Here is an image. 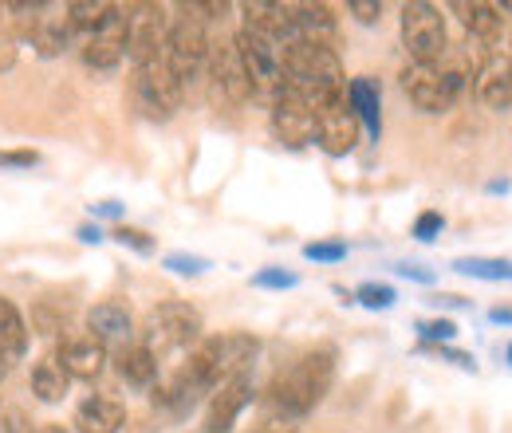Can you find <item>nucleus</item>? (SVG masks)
Wrapping results in <instances>:
<instances>
[{"instance_id":"1","label":"nucleus","mask_w":512,"mask_h":433,"mask_svg":"<svg viewBox=\"0 0 512 433\" xmlns=\"http://www.w3.org/2000/svg\"><path fill=\"white\" fill-rule=\"evenodd\" d=\"M335 363H339V351H335L331 343L312 347V351L300 355L288 371H280L268 382L260 406H264V410H276V414H288V418H296V422L308 418L323 398H327V390H331V382H335Z\"/></svg>"},{"instance_id":"2","label":"nucleus","mask_w":512,"mask_h":433,"mask_svg":"<svg viewBox=\"0 0 512 433\" xmlns=\"http://www.w3.org/2000/svg\"><path fill=\"white\" fill-rule=\"evenodd\" d=\"M284 87L300 91L312 107H323V103L347 95V67L335 48L292 40V44H284Z\"/></svg>"},{"instance_id":"3","label":"nucleus","mask_w":512,"mask_h":433,"mask_svg":"<svg viewBox=\"0 0 512 433\" xmlns=\"http://www.w3.org/2000/svg\"><path fill=\"white\" fill-rule=\"evenodd\" d=\"M201 339H205V319L193 304H182V300H166V304L150 308L138 323V343L158 363L170 351H193Z\"/></svg>"},{"instance_id":"4","label":"nucleus","mask_w":512,"mask_h":433,"mask_svg":"<svg viewBox=\"0 0 512 433\" xmlns=\"http://www.w3.org/2000/svg\"><path fill=\"white\" fill-rule=\"evenodd\" d=\"M178 16H170V28H166V44H162V63L170 67V75L190 87L193 79L201 75V67L209 60V24L193 12L190 4H178L174 8Z\"/></svg>"},{"instance_id":"5","label":"nucleus","mask_w":512,"mask_h":433,"mask_svg":"<svg viewBox=\"0 0 512 433\" xmlns=\"http://www.w3.org/2000/svg\"><path fill=\"white\" fill-rule=\"evenodd\" d=\"M398 36H402V48L410 63H442L449 52V32H446V16L438 4H426V0H410L402 4L398 12Z\"/></svg>"},{"instance_id":"6","label":"nucleus","mask_w":512,"mask_h":433,"mask_svg":"<svg viewBox=\"0 0 512 433\" xmlns=\"http://www.w3.org/2000/svg\"><path fill=\"white\" fill-rule=\"evenodd\" d=\"M402 95L422 111V115H442L457 103L465 75L457 67H442V63H406L402 67Z\"/></svg>"},{"instance_id":"7","label":"nucleus","mask_w":512,"mask_h":433,"mask_svg":"<svg viewBox=\"0 0 512 433\" xmlns=\"http://www.w3.org/2000/svg\"><path fill=\"white\" fill-rule=\"evenodd\" d=\"M130 95H134V107H138L150 123H166V119H174V111L186 103V87L170 75V67L162 63V56L150 63H142V67H134Z\"/></svg>"},{"instance_id":"8","label":"nucleus","mask_w":512,"mask_h":433,"mask_svg":"<svg viewBox=\"0 0 512 433\" xmlns=\"http://www.w3.org/2000/svg\"><path fill=\"white\" fill-rule=\"evenodd\" d=\"M233 44H237V56H241L245 71H249L253 99L272 103V95L284 87V48L272 44V40H264V36H256L249 28H241L233 36Z\"/></svg>"},{"instance_id":"9","label":"nucleus","mask_w":512,"mask_h":433,"mask_svg":"<svg viewBox=\"0 0 512 433\" xmlns=\"http://www.w3.org/2000/svg\"><path fill=\"white\" fill-rule=\"evenodd\" d=\"M268 123L280 146L288 150H304V146H316V111L312 103L292 91V87H280L268 103Z\"/></svg>"},{"instance_id":"10","label":"nucleus","mask_w":512,"mask_h":433,"mask_svg":"<svg viewBox=\"0 0 512 433\" xmlns=\"http://www.w3.org/2000/svg\"><path fill=\"white\" fill-rule=\"evenodd\" d=\"M209 95L213 103H225V107H245L253 99V83H249V71L237 56V44L233 40H217L209 44Z\"/></svg>"},{"instance_id":"11","label":"nucleus","mask_w":512,"mask_h":433,"mask_svg":"<svg viewBox=\"0 0 512 433\" xmlns=\"http://www.w3.org/2000/svg\"><path fill=\"white\" fill-rule=\"evenodd\" d=\"M316 111V146H320L327 158H347L359 150L363 142V126L355 119V111L347 107V95L343 99H331Z\"/></svg>"},{"instance_id":"12","label":"nucleus","mask_w":512,"mask_h":433,"mask_svg":"<svg viewBox=\"0 0 512 433\" xmlns=\"http://www.w3.org/2000/svg\"><path fill=\"white\" fill-rule=\"evenodd\" d=\"M170 16L162 4H127V60L134 67L158 60L166 44Z\"/></svg>"},{"instance_id":"13","label":"nucleus","mask_w":512,"mask_h":433,"mask_svg":"<svg viewBox=\"0 0 512 433\" xmlns=\"http://www.w3.org/2000/svg\"><path fill=\"white\" fill-rule=\"evenodd\" d=\"M79 52H83V63L91 71H115L119 63L127 60V8L111 4L107 20L91 36H83Z\"/></svg>"},{"instance_id":"14","label":"nucleus","mask_w":512,"mask_h":433,"mask_svg":"<svg viewBox=\"0 0 512 433\" xmlns=\"http://www.w3.org/2000/svg\"><path fill=\"white\" fill-rule=\"evenodd\" d=\"M107 355L111 351L103 343H95L87 331H64L56 351H52V359L64 367L71 382H95L99 374L107 371Z\"/></svg>"},{"instance_id":"15","label":"nucleus","mask_w":512,"mask_h":433,"mask_svg":"<svg viewBox=\"0 0 512 433\" xmlns=\"http://www.w3.org/2000/svg\"><path fill=\"white\" fill-rule=\"evenodd\" d=\"M253 402H256V386H253V378H249V374L221 382V386L209 394V402H205V422H201V430L205 433H229L233 426H237V418H241Z\"/></svg>"},{"instance_id":"16","label":"nucleus","mask_w":512,"mask_h":433,"mask_svg":"<svg viewBox=\"0 0 512 433\" xmlns=\"http://www.w3.org/2000/svg\"><path fill=\"white\" fill-rule=\"evenodd\" d=\"M87 335L95 339V343H103L107 351H123L130 343H138V323H134V315H130L127 300H99L95 308L87 311Z\"/></svg>"},{"instance_id":"17","label":"nucleus","mask_w":512,"mask_h":433,"mask_svg":"<svg viewBox=\"0 0 512 433\" xmlns=\"http://www.w3.org/2000/svg\"><path fill=\"white\" fill-rule=\"evenodd\" d=\"M473 99L485 111H509L512 107V63L505 52H489L481 56L477 71H473Z\"/></svg>"},{"instance_id":"18","label":"nucleus","mask_w":512,"mask_h":433,"mask_svg":"<svg viewBox=\"0 0 512 433\" xmlns=\"http://www.w3.org/2000/svg\"><path fill=\"white\" fill-rule=\"evenodd\" d=\"M241 16H245V28L272 40V44H292L296 40V28H292V4H276V0H249L241 4Z\"/></svg>"},{"instance_id":"19","label":"nucleus","mask_w":512,"mask_h":433,"mask_svg":"<svg viewBox=\"0 0 512 433\" xmlns=\"http://www.w3.org/2000/svg\"><path fill=\"white\" fill-rule=\"evenodd\" d=\"M123 426L127 406L107 394H87L71 414V433H123Z\"/></svg>"},{"instance_id":"20","label":"nucleus","mask_w":512,"mask_h":433,"mask_svg":"<svg viewBox=\"0 0 512 433\" xmlns=\"http://www.w3.org/2000/svg\"><path fill=\"white\" fill-rule=\"evenodd\" d=\"M457 16H461V24H465V32H469V44H481V48H497L501 44V32H505V12H501V4H485V0H473V4H465V0H457V4H449Z\"/></svg>"},{"instance_id":"21","label":"nucleus","mask_w":512,"mask_h":433,"mask_svg":"<svg viewBox=\"0 0 512 433\" xmlns=\"http://www.w3.org/2000/svg\"><path fill=\"white\" fill-rule=\"evenodd\" d=\"M347 107L355 111V119L363 126V134L371 142L383 138V87L371 75H355L347 79Z\"/></svg>"},{"instance_id":"22","label":"nucleus","mask_w":512,"mask_h":433,"mask_svg":"<svg viewBox=\"0 0 512 433\" xmlns=\"http://www.w3.org/2000/svg\"><path fill=\"white\" fill-rule=\"evenodd\" d=\"M292 28H296V40L304 44L335 48L339 40V16L327 4H292Z\"/></svg>"},{"instance_id":"23","label":"nucleus","mask_w":512,"mask_h":433,"mask_svg":"<svg viewBox=\"0 0 512 433\" xmlns=\"http://www.w3.org/2000/svg\"><path fill=\"white\" fill-rule=\"evenodd\" d=\"M24 36L32 40V48L44 56V60H56L64 56L75 40V28L67 24V16H24Z\"/></svg>"},{"instance_id":"24","label":"nucleus","mask_w":512,"mask_h":433,"mask_svg":"<svg viewBox=\"0 0 512 433\" xmlns=\"http://www.w3.org/2000/svg\"><path fill=\"white\" fill-rule=\"evenodd\" d=\"M28 339H32L28 319L20 315V308L8 296H0V374L28 355Z\"/></svg>"},{"instance_id":"25","label":"nucleus","mask_w":512,"mask_h":433,"mask_svg":"<svg viewBox=\"0 0 512 433\" xmlns=\"http://www.w3.org/2000/svg\"><path fill=\"white\" fill-rule=\"evenodd\" d=\"M115 371H119V378H123L127 386H134V390H150V386L162 378V363H158L142 343H130V347H123V351L115 355Z\"/></svg>"},{"instance_id":"26","label":"nucleus","mask_w":512,"mask_h":433,"mask_svg":"<svg viewBox=\"0 0 512 433\" xmlns=\"http://www.w3.org/2000/svg\"><path fill=\"white\" fill-rule=\"evenodd\" d=\"M32 394H36L40 402H48V406L64 402L67 394H71V378H67L64 367H60L52 355L32 367Z\"/></svg>"},{"instance_id":"27","label":"nucleus","mask_w":512,"mask_h":433,"mask_svg":"<svg viewBox=\"0 0 512 433\" xmlns=\"http://www.w3.org/2000/svg\"><path fill=\"white\" fill-rule=\"evenodd\" d=\"M449 268L469 276V280H489V284L512 280V260H505V256H457Z\"/></svg>"},{"instance_id":"28","label":"nucleus","mask_w":512,"mask_h":433,"mask_svg":"<svg viewBox=\"0 0 512 433\" xmlns=\"http://www.w3.org/2000/svg\"><path fill=\"white\" fill-rule=\"evenodd\" d=\"M107 12H111V4H103V0H71L64 8L67 24L75 28V36H91L107 20Z\"/></svg>"},{"instance_id":"29","label":"nucleus","mask_w":512,"mask_h":433,"mask_svg":"<svg viewBox=\"0 0 512 433\" xmlns=\"http://www.w3.org/2000/svg\"><path fill=\"white\" fill-rule=\"evenodd\" d=\"M414 331H418L422 347H446V343H453V339H457V323H453L449 315L418 319V323H414Z\"/></svg>"},{"instance_id":"30","label":"nucleus","mask_w":512,"mask_h":433,"mask_svg":"<svg viewBox=\"0 0 512 433\" xmlns=\"http://www.w3.org/2000/svg\"><path fill=\"white\" fill-rule=\"evenodd\" d=\"M355 304L367 311H390L398 304V292L390 288V284H379V280H367V284H359L355 288Z\"/></svg>"},{"instance_id":"31","label":"nucleus","mask_w":512,"mask_h":433,"mask_svg":"<svg viewBox=\"0 0 512 433\" xmlns=\"http://www.w3.org/2000/svg\"><path fill=\"white\" fill-rule=\"evenodd\" d=\"M253 288H260V292H288V288H300V272L280 268V264H268V268L253 272Z\"/></svg>"},{"instance_id":"32","label":"nucleus","mask_w":512,"mask_h":433,"mask_svg":"<svg viewBox=\"0 0 512 433\" xmlns=\"http://www.w3.org/2000/svg\"><path fill=\"white\" fill-rule=\"evenodd\" d=\"M162 268H170L174 276H205L213 268V260L197 256V252H170V256H162Z\"/></svg>"},{"instance_id":"33","label":"nucleus","mask_w":512,"mask_h":433,"mask_svg":"<svg viewBox=\"0 0 512 433\" xmlns=\"http://www.w3.org/2000/svg\"><path fill=\"white\" fill-rule=\"evenodd\" d=\"M347 241H339V237H323V241H308L304 245V260H316V264H339V260H347Z\"/></svg>"},{"instance_id":"34","label":"nucleus","mask_w":512,"mask_h":433,"mask_svg":"<svg viewBox=\"0 0 512 433\" xmlns=\"http://www.w3.org/2000/svg\"><path fill=\"white\" fill-rule=\"evenodd\" d=\"M111 237L123 248H130V252H138V256H154V248H158V241H154L146 229H138V225H115Z\"/></svg>"},{"instance_id":"35","label":"nucleus","mask_w":512,"mask_h":433,"mask_svg":"<svg viewBox=\"0 0 512 433\" xmlns=\"http://www.w3.org/2000/svg\"><path fill=\"white\" fill-rule=\"evenodd\" d=\"M442 229H446V217H442L438 209H426V213H418V221H414L410 237H414V241H422V245H430V241H438V237H442Z\"/></svg>"},{"instance_id":"36","label":"nucleus","mask_w":512,"mask_h":433,"mask_svg":"<svg viewBox=\"0 0 512 433\" xmlns=\"http://www.w3.org/2000/svg\"><path fill=\"white\" fill-rule=\"evenodd\" d=\"M249 433H300V422L288 418V414H276V410H264L260 406V418H256V426Z\"/></svg>"},{"instance_id":"37","label":"nucleus","mask_w":512,"mask_h":433,"mask_svg":"<svg viewBox=\"0 0 512 433\" xmlns=\"http://www.w3.org/2000/svg\"><path fill=\"white\" fill-rule=\"evenodd\" d=\"M418 351H426V355H438L442 363H453V367H461V371H477V359H473L469 351H457L453 343H446V347H418Z\"/></svg>"},{"instance_id":"38","label":"nucleus","mask_w":512,"mask_h":433,"mask_svg":"<svg viewBox=\"0 0 512 433\" xmlns=\"http://www.w3.org/2000/svg\"><path fill=\"white\" fill-rule=\"evenodd\" d=\"M347 12H351L363 28H371V24L383 20V0H347Z\"/></svg>"},{"instance_id":"39","label":"nucleus","mask_w":512,"mask_h":433,"mask_svg":"<svg viewBox=\"0 0 512 433\" xmlns=\"http://www.w3.org/2000/svg\"><path fill=\"white\" fill-rule=\"evenodd\" d=\"M40 166L36 150H0V170H32Z\"/></svg>"},{"instance_id":"40","label":"nucleus","mask_w":512,"mask_h":433,"mask_svg":"<svg viewBox=\"0 0 512 433\" xmlns=\"http://www.w3.org/2000/svg\"><path fill=\"white\" fill-rule=\"evenodd\" d=\"M0 433H40L32 426V418L24 414V410H0Z\"/></svg>"},{"instance_id":"41","label":"nucleus","mask_w":512,"mask_h":433,"mask_svg":"<svg viewBox=\"0 0 512 433\" xmlns=\"http://www.w3.org/2000/svg\"><path fill=\"white\" fill-rule=\"evenodd\" d=\"M426 304H434L438 311H465V308H473V300H469V296H461V292H430V296H426Z\"/></svg>"},{"instance_id":"42","label":"nucleus","mask_w":512,"mask_h":433,"mask_svg":"<svg viewBox=\"0 0 512 433\" xmlns=\"http://www.w3.org/2000/svg\"><path fill=\"white\" fill-rule=\"evenodd\" d=\"M91 217H95V221H123V217H127V205L115 201V197H107V201H95V205H91Z\"/></svg>"},{"instance_id":"43","label":"nucleus","mask_w":512,"mask_h":433,"mask_svg":"<svg viewBox=\"0 0 512 433\" xmlns=\"http://www.w3.org/2000/svg\"><path fill=\"white\" fill-rule=\"evenodd\" d=\"M394 272H398L402 280H414V284H434V272L422 268V264H394Z\"/></svg>"},{"instance_id":"44","label":"nucleus","mask_w":512,"mask_h":433,"mask_svg":"<svg viewBox=\"0 0 512 433\" xmlns=\"http://www.w3.org/2000/svg\"><path fill=\"white\" fill-rule=\"evenodd\" d=\"M75 237H79L83 245H103V241H107L99 225H79V229H75Z\"/></svg>"},{"instance_id":"45","label":"nucleus","mask_w":512,"mask_h":433,"mask_svg":"<svg viewBox=\"0 0 512 433\" xmlns=\"http://www.w3.org/2000/svg\"><path fill=\"white\" fill-rule=\"evenodd\" d=\"M16 63V40L12 36H0V71H8Z\"/></svg>"},{"instance_id":"46","label":"nucleus","mask_w":512,"mask_h":433,"mask_svg":"<svg viewBox=\"0 0 512 433\" xmlns=\"http://www.w3.org/2000/svg\"><path fill=\"white\" fill-rule=\"evenodd\" d=\"M489 323H497V327H512V304H497V308H489Z\"/></svg>"},{"instance_id":"47","label":"nucleus","mask_w":512,"mask_h":433,"mask_svg":"<svg viewBox=\"0 0 512 433\" xmlns=\"http://www.w3.org/2000/svg\"><path fill=\"white\" fill-rule=\"evenodd\" d=\"M485 193H497V197H501V193H512V182L509 178H493V182L485 186Z\"/></svg>"},{"instance_id":"48","label":"nucleus","mask_w":512,"mask_h":433,"mask_svg":"<svg viewBox=\"0 0 512 433\" xmlns=\"http://www.w3.org/2000/svg\"><path fill=\"white\" fill-rule=\"evenodd\" d=\"M40 433H71V430L60 426V422H48V426H40Z\"/></svg>"},{"instance_id":"49","label":"nucleus","mask_w":512,"mask_h":433,"mask_svg":"<svg viewBox=\"0 0 512 433\" xmlns=\"http://www.w3.org/2000/svg\"><path fill=\"white\" fill-rule=\"evenodd\" d=\"M509 367H512V343H509Z\"/></svg>"},{"instance_id":"50","label":"nucleus","mask_w":512,"mask_h":433,"mask_svg":"<svg viewBox=\"0 0 512 433\" xmlns=\"http://www.w3.org/2000/svg\"><path fill=\"white\" fill-rule=\"evenodd\" d=\"M509 63H512V56H509Z\"/></svg>"}]
</instances>
